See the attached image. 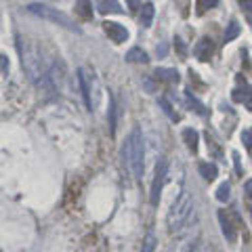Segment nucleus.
<instances>
[{
  "label": "nucleus",
  "mask_w": 252,
  "mask_h": 252,
  "mask_svg": "<svg viewBox=\"0 0 252 252\" xmlns=\"http://www.w3.org/2000/svg\"><path fill=\"white\" fill-rule=\"evenodd\" d=\"M122 158L124 164L128 166L135 179H143L145 170V145H143V132L139 126L130 130V137L126 139V143L122 147Z\"/></svg>",
  "instance_id": "1"
},
{
  "label": "nucleus",
  "mask_w": 252,
  "mask_h": 252,
  "mask_svg": "<svg viewBox=\"0 0 252 252\" xmlns=\"http://www.w3.org/2000/svg\"><path fill=\"white\" fill-rule=\"evenodd\" d=\"M193 212V200L189 191H181L179 198L172 202V206L166 215V223H168V231L170 233H179L183 227L187 225V220L191 219Z\"/></svg>",
  "instance_id": "2"
},
{
  "label": "nucleus",
  "mask_w": 252,
  "mask_h": 252,
  "mask_svg": "<svg viewBox=\"0 0 252 252\" xmlns=\"http://www.w3.org/2000/svg\"><path fill=\"white\" fill-rule=\"evenodd\" d=\"M26 11L32 13V15H36V17H40V19L57 23V26L65 28V30H69V32H76V34L80 32V28H78L65 13H61L59 9H53V6H46V4H42V2H32V4L26 6Z\"/></svg>",
  "instance_id": "3"
},
{
  "label": "nucleus",
  "mask_w": 252,
  "mask_h": 252,
  "mask_svg": "<svg viewBox=\"0 0 252 252\" xmlns=\"http://www.w3.org/2000/svg\"><path fill=\"white\" fill-rule=\"evenodd\" d=\"M21 63L23 69H26V76L32 82H38L42 76L49 74V65H46L42 53L34 49V46H28L26 51H21Z\"/></svg>",
  "instance_id": "4"
},
{
  "label": "nucleus",
  "mask_w": 252,
  "mask_h": 252,
  "mask_svg": "<svg viewBox=\"0 0 252 252\" xmlns=\"http://www.w3.org/2000/svg\"><path fill=\"white\" fill-rule=\"evenodd\" d=\"M166 172H168V160H166V158H160V162L156 164L152 191H149V202H152V206H158V204H160V193H162V189H164Z\"/></svg>",
  "instance_id": "5"
},
{
  "label": "nucleus",
  "mask_w": 252,
  "mask_h": 252,
  "mask_svg": "<svg viewBox=\"0 0 252 252\" xmlns=\"http://www.w3.org/2000/svg\"><path fill=\"white\" fill-rule=\"evenodd\" d=\"M103 30L116 44H122V42L128 40V30H126L124 26H120V23H116V21H105Z\"/></svg>",
  "instance_id": "6"
},
{
  "label": "nucleus",
  "mask_w": 252,
  "mask_h": 252,
  "mask_svg": "<svg viewBox=\"0 0 252 252\" xmlns=\"http://www.w3.org/2000/svg\"><path fill=\"white\" fill-rule=\"evenodd\" d=\"M76 78H78V84H80V93H82V99H84V105L86 109H91L93 112V97H91V86H89V76H86V69L84 67H78V72H76Z\"/></svg>",
  "instance_id": "7"
},
{
  "label": "nucleus",
  "mask_w": 252,
  "mask_h": 252,
  "mask_svg": "<svg viewBox=\"0 0 252 252\" xmlns=\"http://www.w3.org/2000/svg\"><path fill=\"white\" fill-rule=\"evenodd\" d=\"M38 84V89H40V94H42V101H51V99H55L59 94V89H57V84H55V80L53 78L46 74V76H42L40 80L36 82Z\"/></svg>",
  "instance_id": "8"
},
{
  "label": "nucleus",
  "mask_w": 252,
  "mask_h": 252,
  "mask_svg": "<svg viewBox=\"0 0 252 252\" xmlns=\"http://www.w3.org/2000/svg\"><path fill=\"white\" fill-rule=\"evenodd\" d=\"M195 57H198L200 61H208L210 59V55H212V40H208V38H202V40L195 44Z\"/></svg>",
  "instance_id": "9"
},
{
  "label": "nucleus",
  "mask_w": 252,
  "mask_h": 252,
  "mask_svg": "<svg viewBox=\"0 0 252 252\" xmlns=\"http://www.w3.org/2000/svg\"><path fill=\"white\" fill-rule=\"evenodd\" d=\"M219 220H220V229H223V235H225V238L229 240V242H235V229H233L229 217H227L223 210L219 212Z\"/></svg>",
  "instance_id": "10"
},
{
  "label": "nucleus",
  "mask_w": 252,
  "mask_h": 252,
  "mask_svg": "<svg viewBox=\"0 0 252 252\" xmlns=\"http://www.w3.org/2000/svg\"><path fill=\"white\" fill-rule=\"evenodd\" d=\"M97 11L101 15H107V13H122V6L118 0H99L97 2Z\"/></svg>",
  "instance_id": "11"
},
{
  "label": "nucleus",
  "mask_w": 252,
  "mask_h": 252,
  "mask_svg": "<svg viewBox=\"0 0 252 252\" xmlns=\"http://www.w3.org/2000/svg\"><path fill=\"white\" fill-rule=\"evenodd\" d=\"M128 63H147L149 57H147V53L143 49H139V46H132V49L126 53V57H124Z\"/></svg>",
  "instance_id": "12"
},
{
  "label": "nucleus",
  "mask_w": 252,
  "mask_h": 252,
  "mask_svg": "<svg viewBox=\"0 0 252 252\" xmlns=\"http://www.w3.org/2000/svg\"><path fill=\"white\" fill-rule=\"evenodd\" d=\"M154 76L158 80H166V82H179V72L177 69H170V67H158Z\"/></svg>",
  "instance_id": "13"
},
{
  "label": "nucleus",
  "mask_w": 252,
  "mask_h": 252,
  "mask_svg": "<svg viewBox=\"0 0 252 252\" xmlns=\"http://www.w3.org/2000/svg\"><path fill=\"white\" fill-rule=\"evenodd\" d=\"M198 139H200L198 130H193V128H185L183 130V141H185L189 152H198Z\"/></svg>",
  "instance_id": "14"
},
{
  "label": "nucleus",
  "mask_w": 252,
  "mask_h": 252,
  "mask_svg": "<svg viewBox=\"0 0 252 252\" xmlns=\"http://www.w3.org/2000/svg\"><path fill=\"white\" fill-rule=\"evenodd\" d=\"M154 15H156L154 4H152V2H145V4H143V9H141V26H143V28H152Z\"/></svg>",
  "instance_id": "15"
},
{
  "label": "nucleus",
  "mask_w": 252,
  "mask_h": 252,
  "mask_svg": "<svg viewBox=\"0 0 252 252\" xmlns=\"http://www.w3.org/2000/svg\"><path fill=\"white\" fill-rule=\"evenodd\" d=\"M198 170H200V175L206 179V181H215L217 175H219V168L215 166V164H210V162H200Z\"/></svg>",
  "instance_id": "16"
},
{
  "label": "nucleus",
  "mask_w": 252,
  "mask_h": 252,
  "mask_svg": "<svg viewBox=\"0 0 252 252\" xmlns=\"http://www.w3.org/2000/svg\"><path fill=\"white\" fill-rule=\"evenodd\" d=\"M76 13L80 15L82 19H91L93 17V4H91V0H78V2H76Z\"/></svg>",
  "instance_id": "17"
},
{
  "label": "nucleus",
  "mask_w": 252,
  "mask_h": 252,
  "mask_svg": "<svg viewBox=\"0 0 252 252\" xmlns=\"http://www.w3.org/2000/svg\"><path fill=\"white\" fill-rule=\"evenodd\" d=\"M107 120H109V135H116V101L109 94V112H107Z\"/></svg>",
  "instance_id": "18"
},
{
  "label": "nucleus",
  "mask_w": 252,
  "mask_h": 252,
  "mask_svg": "<svg viewBox=\"0 0 252 252\" xmlns=\"http://www.w3.org/2000/svg\"><path fill=\"white\" fill-rule=\"evenodd\" d=\"M238 36H240V26H238V21H231L229 26H227V30H225V42H231Z\"/></svg>",
  "instance_id": "19"
},
{
  "label": "nucleus",
  "mask_w": 252,
  "mask_h": 252,
  "mask_svg": "<svg viewBox=\"0 0 252 252\" xmlns=\"http://www.w3.org/2000/svg\"><path fill=\"white\" fill-rule=\"evenodd\" d=\"M229 191H231L229 183H220L219 189H217V200L219 202H227V200H229Z\"/></svg>",
  "instance_id": "20"
},
{
  "label": "nucleus",
  "mask_w": 252,
  "mask_h": 252,
  "mask_svg": "<svg viewBox=\"0 0 252 252\" xmlns=\"http://www.w3.org/2000/svg\"><path fill=\"white\" fill-rule=\"evenodd\" d=\"M160 105H162V109H164V114H166L172 122H177V120H179V116H177L175 112H172V105H170V103H168V101L164 99V97L160 99Z\"/></svg>",
  "instance_id": "21"
},
{
  "label": "nucleus",
  "mask_w": 252,
  "mask_h": 252,
  "mask_svg": "<svg viewBox=\"0 0 252 252\" xmlns=\"http://www.w3.org/2000/svg\"><path fill=\"white\" fill-rule=\"evenodd\" d=\"M156 250V235L154 233H149L145 242H143V248H141V252H154Z\"/></svg>",
  "instance_id": "22"
},
{
  "label": "nucleus",
  "mask_w": 252,
  "mask_h": 252,
  "mask_svg": "<svg viewBox=\"0 0 252 252\" xmlns=\"http://www.w3.org/2000/svg\"><path fill=\"white\" fill-rule=\"evenodd\" d=\"M219 0H198V13H204L206 9H212V6H217Z\"/></svg>",
  "instance_id": "23"
},
{
  "label": "nucleus",
  "mask_w": 252,
  "mask_h": 252,
  "mask_svg": "<svg viewBox=\"0 0 252 252\" xmlns=\"http://www.w3.org/2000/svg\"><path fill=\"white\" fill-rule=\"evenodd\" d=\"M187 101H189V105H191V107H195V112H198L200 116H206V109H204V105L200 103V101L191 99V94H187Z\"/></svg>",
  "instance_id": "24"
},
{
  "label": "nucleus",
  "mask_w": 252,
  "mask_h": 252,
  "mask_svg": "<svg viewBox=\"0 0 252 252\" xmlns=\"http://www.w3.org/2000/svg\"><path fill=\"white\" fill-rule=\"evenodd\" d=\"M195 250H198V240H191V242H187V244H185L181 252H195Z\"/></svg>",
  "instance_id": "25"
},
{
  "label": "nucleus",
  "mask_w": 252,
  "mask_h": 252,
  "mask_svg": "<svg viewBox=\"0 0 252 252\" xmlns=\"http://www.w3.org/2000/svg\"><path fill=\"white\" fill-rule=\"evenodd\" d=\"M0 72H9V57L0 55Z\"/></svg>",
  "instance_id": "26"
},
{
  "label": "nucleus",
  "mask_w": 252,
  "mask_h": 252,
  "mask_svg": "<svg viewBox=\"0 0 252 252\" xmlns=\"http://www.w3.org/2000/svg\"><path fill=\"white\" fill-rule=\"evenodd\" d=\"M242 141L246 143L250 149H252V130H246V132H242Z\"/></svg>",
  "instance_id": "27"
},
{
  "label": "nucleus",
  "mask_w": 252,
  "mask_h": 252,
  "mask_svg": "<svg viewBox=\"0 0 252 252\" xmlns=\"http://www.w3.org/2000/svg\"><path fill=\"white\" fill-rule=\"evenodd\" d=\"M233 160H235V172H238V175H242V166H240V154H238V152H233Z\"/></svg>",
  "instance_id": "28"
},
{
  "label": "nucleus",
  "mask_w": 252,
  "mask_h": 252,
  "mask_svg": "<svg viewBox=\"0 0 252 252\" xmlns=\"http://www.w3.org/2000/svg\"><path fill=\"white\" fill-rule=\"evenodd\" d=\"M240 4H242L248 13H252V0H240Z\"/></svg>",
  "instance_id": "29"
},
{
  "label": "nucleus",
  "mask_w": 252,
  "mask_h": 252,
  "mask_svg": "<svg viewBox=\"0 0 252 252\" xmlns=\"http://www.w3.org/2000/svg\"><path fill=\"white\" fill-rule=\"evenodd\" d=\"M244 189H246V193H248L250 198H252V179H248L246 183H244Z\"/></svg>",
  "instance_id": "30"
},
{
  "label": "nucleus",
  "mask_w": 252,
  "mask_h": 252,
  "mask_svg": "<svg viewBox=\"0 0 252 252\" xmlns=\"http://www.w3.org/2000/svg\"><path fill=\"white\" fill-rule=\"evenodd\" d=\"M126 2H128V9L130 11H137L139 9V0H126Z\"/></svg>",
  "instance_id": "31"
},
{
  "label": "nucleus",
  "mask_w": 252,
  "mask_h": 252,
  "mask_svg": "<svg viewBox=\"0 0 252 252\" xmlns=\"http://www.w3.org/2000/svg\"><path fill=\"white\" fill-rule=\"evenodd\" d=\"M175 42H177V49H179V53H181V55H185V44H183V40H181V38H177Z\"/></svg>",
  "instance_id": "32"
},
{
  "label": "nucleus",
  "mask_w": 252,
  "mask_h": 252,
  "mask_svg": "<svg viewBox=\"0 0 252 252\" xmlns=\"http://www.w3.org/2000/svg\"><path fill=\"white\" fill-rule=\"evenodd\" d=\"M156 53H158V57H164V55H166V46H158V49H156Z\"/></svg>",
  "instance_id": "33"
}]
</instances>
